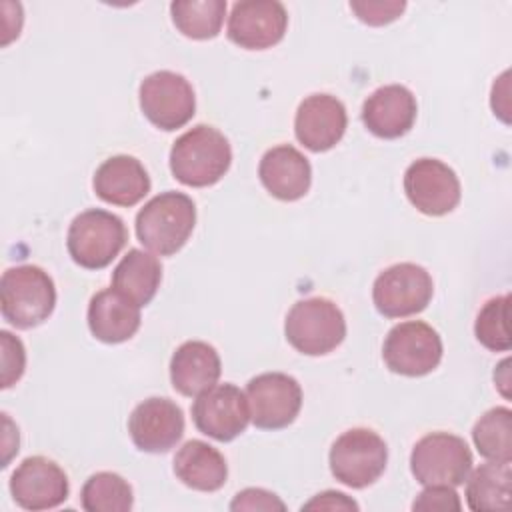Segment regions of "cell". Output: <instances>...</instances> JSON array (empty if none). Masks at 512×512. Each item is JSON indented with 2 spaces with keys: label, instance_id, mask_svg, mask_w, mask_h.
Masks as SVG:
<instances>
[{
  "label": "cell",
  "instance_id": "obj_20",
  "mask_svg": "<svg viewBox=\"0 0 512 512\" xmlns=\"http://www.w3.org/2000/svg\"><path fill=\"white\" fill-rule=\"evenodd\" d=\"M94 192L114 206H134L150 192V176L142 162L128 154L106 158L94 172Z\"/></svg>",
  "mask_w": 512,
  "mask_h": 512
},
{
  "label": "cell",
  "instance_id": "obj_19",
  "mask_svg": "<svg viewBox=\"0 0 512 512\" xmlns=\"http://www.w3.org/2000/svg\"><path fill=\"white\" fill-rule=\"evenodd\" d=\"M262 186L278 200H300L312 182V168L308 158L290 144H278L262 156L258 164Z\"/></svg>",
  "mask_w": 512,
  "mask_h": 512
},
{
  "label": "cell",
  "instance_id": "obj_11",
  "mask_svg": "<svg viewBox=\"0 0 512 512\" xmlns=\"http://www.w3.org/2000/svg\"><path fill=\"white\" fill-rule=\"evenodd\" d=\"M250 420L262 430H280L292 424L302 408V388L284 372H264L246 384Z\"/></svg>",
  "mask_w": 512,
  "mask_h": 512
},
{
  "label": "cell",
  "instance_id": "obj_29",
  "mask_svg": "<svg viewBox=\"0 0 512 512\" xmlns=\"http://www.w3.org/2000/svg\"><path fill=\"white\" fill-rule=\"evenodd\" d=\"M508 306L510 296L502 294L490 298L476 316L474 334L478 342L492 352H506L512 346L510 328H508Z\"/></svg>",
  "mask_w": 512,
  "mask_h": 512
},
{
  "label": "cell",
  "instance_id": "obj_32",
  "mask_svg": "<svg viewBox=\"0 0 512 512\" xmlns=\"http://www.w3.org/2000/svg\"><path fill=\"white\" fill-rule=\"evenodd\" d=\"M414 510H440V512H450V510H460V498L452 486H426L418 498L412 504Z\"/></svg>",
  "mask_w": 512,
  "mask_h": 512
},
{
  "label": "cell",
  "instance_id": "obj_13",
  "mask_svg": "<svg viewBox=\"0 0 512 512\" xmlns=\"http://www.w3.org/2000/svg\"><path fill=\"white\" fill-rule=\"evenodd\" d=\"M192 420L202 434L218 442H230L240 436L250 422L246 394L234 384H214L196 396Z\"/></svg>",
  "mask_w": 512,
  "mask_h": 512
},
{
  "label": "cell",
  "instance_id": "obj_1",
  "mask_svg": "<svg viewBox=\"0 0 512 512\" xmlns=\"http://www.w3.org/2000/svg\"><path fill=\"white\" fill-rule=\"evenodd\" d=\"M228 138L206 124H198L176 138L170 150V170L178 182L192 188L216 184L230 168Z\"/></svg>",
  "mask_w": 512,
  "mask_h": 512
},
{
  "label": "cell",
  "instance_id": "obj_33",
  "mask_svg": "<svg viewBox=\"0 0 512 512\" xmlns=\"http://www.w3.org/2000/svg\"><path fill=\"white\" fill-rule=\"evenodd\" d=\"M230 510L238 512V510H286V504L272 492L262 490V488H246L242 492H238L234 496V500L230 502Z\"/></svg>",
  "mask_w": 512,
  "mask_h": 512
},
{
  "label": "cell",
  "instance_id": "obj_6",
  "mask_svg": "<svg viewBox=\"0 0 512 512\" xmlns=\"http://www.w3.org/2000/svg\"><path fill=\"white\" fill-rule=\"evenodd\" d=\"M410 470L422 486H460L472 470L468 444L450 432L422 436L410 454Z\"/></svg>",
  "mask_w": 512,
  "mask_h": 512
},
{
  "label": "cell",
  "instance_id": "obj_31",
  "mask_svg": "<svg viewBox=\"0 0 512 512\" xmlns=\"http://www.w3.org/2000/svg\"><path fill=\"white\" fill-rule=\"evenodd\" d=\"M2 342V388H10L20 380L26 366V352L22 342L10 332H0Z\"/></svg>",
  "mask_w": 512,
  "mask_h": 512
},
{
  "label": "cell",
  "instance_id": "obj_16",
  "mask_svg": "<svg viewBox=\"0 0 512 512\" xmlns=\"http://www.w3.org/2000/svg\"><path fill=\"white\" fill-rule=\"evenodd\" d=\"M128 432L138 450L150 454L168 452L184 434L182 408L170 398H146L132 410Z\"/></svg>",
  "mask_w": 512,
  "mask_h": 512
},
{
  "label": "cell",
  "instance_id": "obj_34",
  "mask_svg": "<svg viewBox=\"0 0 512 512\" xmlns=\"http://www.w3.org/2000/svg\"><path fill=\"white\" fill-rule=\"evenodd\" d=\"M302 510H358V504L342 492L326 490L316 494L310 502H306Z\"/></svg>",
  "mask_w": 512,
  "mask_h": 512
},
{
  "label": "cell",
  "instance_id": "obj_17",
  "mask_svg": "<svg viewBox=\"0 0 512 512\" xmlns=\"http://www.w3.org/2000/svg\"><path fill=\"white\" fill-rule=\"evenodd\" d=\"M346 124V108L336 96L312 94L304 98L296 110L294 134L304 148L326 152L342 140Z\"/></svg>",
  "mask_w": 512,
  "mask_h": 512
},
{
  "label": "cell",
  "instance_id": "obj_28",
  "mask_svg": "<svg viewBox=\"0 0 512 512\" xmlns=\"http://www.w3.org/2000/svg\"><path fill=\"white\" fill-rule=\"evenodd\" d=\"M80 502L86 512H128L134 496L120 474L96 472L84 482Z\"/></svg>",
  "mask_w": 512,
  "mask_h": 512
},
{
  "label": "cell",
  "instance_id": "obj_12",
  "mask_svg": "<svg viewBox=\"0 0 512 512\" xmlns=\"http://www.w3.org/2000/svg\"><path fill=\"white\" fill-rule=\"evenodd\" d=\"M404 192L410 204L426 216H444L460 202L456 172L436 158H418L404 172Z\"/></svg>",
  "mask_w": 512,
  "mask_h": 512
},
{
  "label": "cell",
  "instance_id": "obj_25",
  "mask_svg": "<svg viewBox=\"0 0 512 512\" xmlns=\"http://www.w3.org/2000/svg\"><path fill=\"white\" fill-rule=\"evenodd\" d=\"M466 480V502L470 510L486 512L508 508L512 484L510 462L490 460L480 464Z\"/></svg>",
  "mask_w": 512,
  "mask_h": 512
},
{
  "label": "cell",
  "instance_id": "obj_26",
  "mask_svg": "<svg viewBox=\"0 0 512 512\" xmlns=\"http://www.w3.org/2000/svg\"><path fill=\"white\" fill-rule=\"evenodd\" d=\"M174 26L192 40H208L218 36L226 2L224 0H176L170 4Z\"/></svg>",
  "mask_w": 512,
  "mask_h": 512
},
{
  "label": "cell",
  "instance_id": "obj_30",
  "mask_svg": "<svg viewBox=\"0 0 512 512\" xmlns=\"http://www.w3.org/2000/svg\"><path fill=\"white\" fill-rule=\"evenodd\" d=\"M352 12L370 26H384L388 22H394L406 8L404 0H362V2H350Z\"/></svg>",
  "mask_w": 512,
  "mask_h": 512
},
{
  "label": "cell",
  "instance_id": "obj_5",
  "mask_svg": "<svg viewBox=\"0 0 512 512\" xmlns=\"http://www.w3.org/2000/svg\"><path fill=\"white\" fill-rule=\"evenodd\" d=\"M126 240L128 232L122 218L108 210L90 208L72 220L66 246L70 258L78 266L100 270L120 254Z\"/></svg>",
  "mask_w": 512,
  "mask_h": 512
},
{
  "label": "cell",
  "instance_id": "obj_21",
  "mask_svg": "<svg viewBox=\"0 0 512 512\" xmlns=\"http://www.w3.org/2000/svg\"><path fill=\"white\" fill-rule=\"evenodd\" d=\"M140 306L114 288L96 292L88 304V328L106 344L130 340L140 328Z\"/></svg>",
  "mask_w": 512,
  "mask_h": 512
},
{
  "label": "cell",
  "instance_id": "obj_24",
  "mask_svg": "<svg viewBox=\"0 0 512 512\" xmlns=\"http://www.w3.org/2000/svg\"><path fill=\"white\" fill-rule=\"evenodd\" d=\"M160 280L162 266L158 258L140 248L128 250L112 272V288L140 308L150 304V300L156 296Z\"/></svg>",
  "mask_w": 512,
  "mask_h": 512
},
{
  "label": "cell",
  "instance_id": "obj_3",
  "mask_svg": "<svg viewBox=\"0 0 512 512\" xmlns=\"http://www.w3.org/2000/svg\"><path fill=\"white\" fill-rule=\"evenodd\" d=\"M56 306L54 280L40 266L8 268L0 280V310L8 324L34 328L48 320Z\"/></svg>",
  "mask_w": 512,
  "mask_h": 512
},
{
  "label": "cell",
  "instance_id": "obj_27",
  "mask_svg": "<svg viewBox=\"0 0 512 512\" xmlns=\"http://www.w3.org/2000/svg\"><path fill=\"white\" fill-rule=\"evenodd\" d=\"M472 440L480 456L494 462L512 460V412L506 406L488 410L472 428Z\"/></svg>",
  "mask_w": 512,
  "mask_h": 512
},
{
  "label": "cell",
  "instance_id": "obj_2",
  "mask_svg": "<svg viewBox=\"0 0 512 512\" xmlns=\"http://www.w3.org/2000/svg\"><path fill=\"white\" fill-rule=\"evenodd\" d=\"M196 224V206L182 192H162L148 200L136 214L138 240L160 256L176 254L190 238Z\"/></svg>",
  "mask_w": 512,
  "mask_h": 512
},
{
  "label": "cell",
  "instance_id": "obj_23",
  "mask_svg": "<svg viewBox=\"0 0 512 512\" xmlns=\"http://www.w3.org/2000/svg\"><path fill=\"white\" fill-rule=\"evenodd\" d=\"M176 478L200 492H216L228 478V466L224 456L202 440H188L174 456Z\"/></svg>",
  "mask_w": 512,
  "mask_h": 512
},
{
  "label": "cell",
  "instance_id": "obj_9",
  "mask_svg": "<svg viewBox=\"0 0 512 512\" xmlns=\"http://www.w3.org/2000/svg\"><path fill=\"white\" fill-rule=\"evenodd\" d=\"M386 366L402 376H426L442 360V340L438 332L420 320L396 324L382 346Z\"/></svg>",
  "mask_w": 512,
  "mask_h": 512
},
{
  "label": "cell",
  "instance_id": "obj_18",
  "mask_svg": "<svg viewBox=\"0 0 512 512\" xmlns=\"http://www.w3.org/2000/svg\"><path fill=\"white\" fill-rule=\"evenodd\" d=\"M416 98L402 84H388L374 90L362 106V122L378 138L394 140L404 136L416 120Z\"/></svg>",
  "mask_w": 512,
  "mask_h": 512
},
{
  "label": "cell",
  "instance_id": "obj_10",
  "mask_svg": "<svg viewBox=\"0 0 512 512\" xmlns=\"http://www.w3.org/2000/svg\"><path fill=\"white\" fill-rule=\"evenodd\" d=\"M138 96L144 116L166 132L188 124L196 110L192 84L182 74L170 70H158L146 76Z\"/></svg>",
  "mask_w": 512,
  "mask_h": 512
},
{
  "label": "cell",
  "instance_id": "obj_14",
  "mask_svg": "<svg viewBox=\"0 0 512 512\" xmlns=\"http://www.w3.org/2000/svg\"><path fill=\"white\" fill-rule=\"evenodd\" d=\"M288 28V12L278 0H240L228 16V38L246 50L278 44Z\"/></svg>",
  "mask_w": 512,
  "mask_h": 512
},
{
  "label": "cell",
  "instance_id": "obj_7",
  "mask_svg": "<svg viewBox=\"0 0 512 512\" xmlns=\"http://www.w3.org/2000/svg\"><path fill=\"white\" fill-rule=\"evenodd\" d=\"M332 476L350 486L366 488L374 484L388 462V448L380 434L370 428H350L342 432L328 454Z\"/></svg>",
  "mask_w": 512,
  "mask_h": 512
},
{
  "label": "cell",
  "instance_id": "obj_22",
  "mask_svg": "<svg viewBox=\"0 0 512 512\" xmlns=\"http://www.w3.org/2000/svg\"><path fill=\"white\" fill-rule=\"evenodd\" d=\"M222 372L214 346L202 340H188L176 348L170 360V382L182 396H198L212 388Z\"/></svg>",
  "mask_w": 512,
  "mask_h": 512
},
{
  "label": "cell",
  "instance_id": "obj_4",
  "mask_svg": "<svg viewBox=\"0 0 512 512\" xmlns=\"http://www.w3.org/2000/svg\"><path fill=\"white\" fill-rule=\"evenodd\" d=\"M286 340L306 356H324L342 344L346 320L342 310L328 298L298 300L286 314Z\"/></svg>",
  "mask_w": 512,
  "mask_h": 512
},
{
  "label": "cell",
  "instance_id": "obj_15",
  "mask_svg": "<svg viewBox=\"0 0 512 512\" xmlns=\"http://www.w3.org/2000/svg\"><path fill=\"white\" fill-rule=\"evenodd\" d=\"M66 472L50 458L30 456L10 476V494L24 510H50L68 498Z\"/></svg>",
  "mask_w": 512,
  "mask_h": 512
},
{
  "label": "cell",
  "instance_id": "obj_8",
  "mask_svg": "<svg viewBox=\"0 0 512 512\" xmlns=\"http://www.w3.org/2000/svg\"><path fill=\"white\" fill-rule=\"evenodd\" d=\"M434 294V282L426 268L400 262L380 272L372 286L376 310L386 318H404L422 312Z\"/></svg>",
  "mask_w": 512,
  "mask_h": 512
}]
</instances>
